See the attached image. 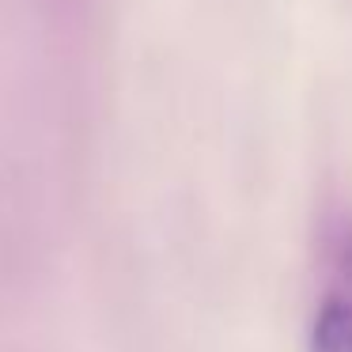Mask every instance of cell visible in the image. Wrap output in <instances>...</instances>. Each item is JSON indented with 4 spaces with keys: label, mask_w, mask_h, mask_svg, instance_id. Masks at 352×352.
<instances>
[{
    "label": "cell",
    "mask_w": 352,
    "mask_h": 352,
    "mask_svg": "<svg viewBox=\"0 0 352 352\" xmlns=\"http://www.w3.org/2000/svg\"><path fill=\"white\" fill-rule=\"evenodd\" d=\"M311 352H352V299H326L311 322Z\"/></svg>",
    "instance_id": "cell-1"
}]
</instances>
